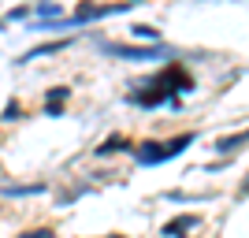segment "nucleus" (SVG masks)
Masks as SVG:
<instances>
[{"instance_id":"423d86ee","label":"nucleus","mask_w":249,"mask_h":238,"mask_svg":"<svg viewBox=\"0 0 249 238\" xmlns=\"http://www.w3.org/2000/svg\"><path fill=\"white\" fill-rule=\"evenodd\" d=\"M242 145H249V130L231 134V138H219V142H216V153H219V156H231V153H238Z\"/></svg>"},{"instance_id":"ddd939ff","label":"nucleus","mask_w":249,"mask_h":238,"mask_svg":"<svg viewBox=\"0 0 249 238\" xmlns=\"http://www.w3.org/2000/svg\"><path fill=\"white\" fill-rule=\"evenodd\" d=\"M26 15H30V8H11L8 11V19H26Z\"/></svg>"},{"instance_id":"0eeeda50","label":"nucleus","mask_w":249,"mask_h":238,"mask_svg":"<svg viewBox=\"0 0 249 238\" xmlns=\"http://www.w3.org/2000/svg\"><path fill=\"white\" fill-rule=\"evenodd\" d=\"M71 97V90L67 86H56V90H49V97H45V112L49 115H60V108H63V101Z\"/></svg>"},{"instance_id":"4468645a","label":"nucleus","mask_w":249,"mask_h":238,"mask_svg":"<svg viewBox=\"0 0 249 238\" xmlns=\"http://www.w3.org/2000/svg\"><path fill=\"white\" fill-rule=\"evenodd\" d=\"M238 197H249V179L242 183V190H238Z\"/></svg>"},{"instance_id":"7ed1b4c3","label":"nucleus","mask_w":249,"mask_h":238,"mask_svg":"<svg viewBox=\"0 0 249 238\" xmlns=\"http://www.w3.org/2000/svg\"><path fill=\"white\" fill-rule=\"evenodd\" d=\"M101 49L108 52V56H119V60H160V56H164V45L142 49V45H115V41H104Z\"/></svg>"},{"instance_id":"f257e3e1","label":"nucleus","mask_w":249,"mask_h":238,"mask_svg":"<svg viewBox=\"0 0 249 238\" xmlns=\"http://www.w3.org/2000/svg\"><path fill=\"white\" fill-rule=\"evenodd\" d=\"M175 86H182V90H190L194 86V78H190L178 63H167L160 74H153L145 86H138L134 93H130V104H138V108H160V104H178L175 97Z\"/></svg>"},{"instance_id":"2eb2a0df","label":"nucleus","mask_w":249,"mask_h":238,"mask_svg":"<svg viewBox=\"0 0 249 238\" xmlns=\"http://www.w3.org/2000/svg\"><path fill=\"white\" fill-rule=\"evenodd\" d=\"M108 238H126V235H108Z\"/></svg>"},{"instance_id":"9b49d317","label":"nucleus","mask_w":249,"mask_h":238,"mask_svg":"<svg viewBox=\"0 0 249 238\" xmlns=\"http://www.w3.org/2000/svg\"><path fill=\"white\" fill-rule=\"evenodd\" d=\"M45 15V19H49V15H56V19H60V4H41V8H37Z\"/></svg>"},{"instance_id":"f03ea898","label":"nucleus","mask_w":249,"mask_h":238,"mask_svg":"<svg viewBox=\"0 0 249 238\" xmlns=\"http://www.w3.org/2000/svg\"><path fill=\"white\" fill-rule=\"evenodd\" d=\"M197 142V134L194 130H186V134H178V138H171V142H142L134 149V160L142 167H153V164H164V160H175V156H182L186 153V145H194Z\"/></svg>"},{"instance_id":"f8f14e48","label":"nucleus","mask_w":249,"mask_h":238,"mask_svg":"<svg viewBox=\"0 0 249 238\" xmlns=\"http://www.w3.org/2000/svg\"><path fill=\"white\" fill-rule=\"evenodd\" d=\"M19 238H56L49 227H41V231H30V235H19Z\"/></svg>"},{"instance_id":"6e6552de","label":"nucleus","mask_w":249,"mask_h":238,"mask_svg":"<svg viewBox=\"0 0 249 238\" xmlns=\"http://www.w3.org/2000/svg\"><path fill=\"white\" fill-rule=\"evenodd\" d=\"M45 190H49L45 183H30V186H4L0 194L4 197H34V194H45Z\"/></svg>"},{"instance_id":"20e7f679","label":"nucleus","mask_w":249,"mask_h":238,"mask_svg":"<svg viewBox=\"0 0 249 238\" xmlns=\"http://www.w3.org/2000/svg\"><path fill=\"white\" fill-rule=\"evenodd\" d=\"M71 41H45V45H37V49H26L19 56V63H30V60H41V56H56V52H63Z\"/></svg>"},{"instance_id":"1a4fd4ad","label":"nucleus","mask_w":249,"mask_h":238,"mask_svg":"<svg viewBox=\"0 0 249 238\" xmlns=\"http://www.w3.org/2000/svg\"><path fill=\"white\" fill-rule=\"evenodd\" d=\"M126 145H130V142H126L123 134H115V138H108V142H104L101 149H97V156H112V153H123Z\"/></svg>"},{"instance_id":"9d476101","label":"nucleus","mask_w":249,"mask_h":238,"mask_svg":"<svg viewBox=\"0 0 249 238\" xmlns=\"http://www.w3.org/2000/svg\"><path fill=\"white\" fill-rule=\"evenodd\" d=\"M134 37L138 41H160V30H153V26H134Z\"/></svg>"},{"instance_id":"39448f33","label":"nucleus","mask_w":249,"mask_h":238,"mask_svg":"<svg viewBox=\"0 0 249 238\" xmlns=\"http://www.w3.org/2000/svg\"><path fill=\"white\" fill-rule=\"evenodd\" d=\"M201 223V216H182V220H171V223H164V238H182L190 235V231Z\"/></svg>"}]
</instances>
